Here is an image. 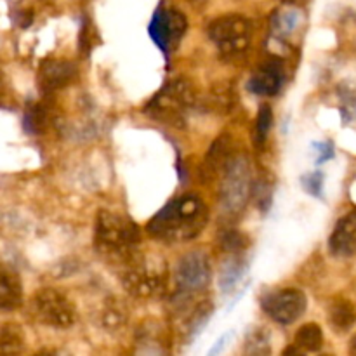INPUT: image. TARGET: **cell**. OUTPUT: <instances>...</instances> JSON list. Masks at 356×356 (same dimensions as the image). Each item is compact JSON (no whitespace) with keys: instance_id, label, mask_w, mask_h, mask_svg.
Segmentation results:
<instances>
[{"instance_id":"19","label":"cell","mask_w":356,"mask_h":356,"mask_svg":"<svg viewBox=\"0 0 356 356\" xmlns=\"http://www.w3.org/2000/svg\"><path fill=\"white\" fill-rule=\"evenodd\" d=\"M337 97H339V111L344 124L356 120V82L344 80L337 86Z\"/></svg>"},{"instance_id":"26","label":"cell","mask_w":356,"mask_h":356,"mask_svg":"<svg viewBox=\"0 0 356 356\" xmlns=\"http://www.w3.org/2000/svg\"><path fill=\"white\" fill-rule=\"evenodd\" d=\"M124 309L117 308V306H110V308L104 312V325L108 329H115V327H120L124 323Z\"/></svg>"},{"instance_id":"22","label":"cell","mask_w":356,"mask_h":356,"mask_svg":"<svg viewBox=\"0 0 356 356\" xmlns=\"http://www.w3.org/2000/svg\"><path fill=\"white\" fill-rule=\"evenodd\" d=\"M247 245H249V240L238 229H229V232H225V235H221L222 250L233 254V256L242 254L247 249Z\"/></svg>"},{"instance_id":"25","label":"cell","mask_w":356,"mask_h":356,"mask_svg":"<svg viewBox=\"0 0 356 356\" xmlns=\"http://www.w3.org/2000/svg\"><path fill=\"white\" fill-rule=\"evenodd\" d=\"M277 17L278 19L277 23H275V26H277V30L284 31V33H291V31H294L296 28H298L299 21H301V14H299L296 9H289L285 10V13H280Z\"/></svg>"},{"instance_id":"21","label":"cell","mask_w":356,"mask_h":356,"mask_svg":"<svg viewBox=\"0 0 356 356\" xmlns=\"http://www.w3.org/2000/svg\"><path fill=\"white\" fill-rule=\"evenodd\" d=\"M245 353L247 355H270V334L261 327L249 330L245 339Z\"/></svg>"},{"instance_id":"16","label":"cell","mask_w":356,"mask_h":356,"mask_svg":"<svg viewBox=\"0 0 356 356\" xmlns=\"http://www.w3.org/2000/svg\"><path fill=\"white\" fill-rule=\"evenodd\" d=\"M247 271V261L243 259L242 254H235V257L228 261L225 266L221 268V278H219V285L225 294H229L233 289L238 285L242 277Z\"/></svg>"},{"instance_id":"12","label":"cell","mask_w":356,"mask_h":356,"mask_svg":"<svg viewBox=\"0 0 356 356\" xmlns=\"http://www.w3.org/2000/svg\"><path fill=\"white\" fill-rule=\"evenodd\" d=\"M329 249L332 256L346 259L356 254V211L343 216L337 221L329 238Z\"/></svg>"},{"instance_id":"3","label":"cell","mask_w":356,"mask_h":356,"mask_svg":"<svg viewBox=\"0 0 356 356\" xmlns=\"http://www.w3.org/2000/svg\"><path fill=\"white\" fill-rule=\"evenodd\" d=\"M122 268V285L132 298L155 299L165 292L169 270L162 259L141 256L138 252Z\"/></svg>"},{"instance_id":"11","label":"cell","mask_w":356,"mask_h":356,"mask_svg":"<svg viewBox=\"0 0 356 356\" xmlns=\"http://www.w3.org/2000/svg\"><path fill=\"white\" fill-rule=\"evenodd\" d=\"M285 82V70L278 59L261 66L249 80V90L257 96H277Z\"/></svg>"},{"instance_id":"15","label":"cell","mask_w":356,"mask_h":356,"mask_svg":"<svg viewBox=\"0 0 356 356\" xmlns=\"http://www.w3.org/2000/svg\"><path fill=\"white\" fill-rule=\"evenodd\" d=\"M23 305V284L16 271L2 268L0 277V308L3 312H13Z\"/></svg>"},{"instance_id":"10","label":"cell","mask_w":356,"mask_h":356,"mask_svg":"<svg viewBox=\"0 0 356 356\" xmlns=\"http://www.w3.org/2000/svg\"><path fill=\"white\" fill-rule=\"evenodd\" d=\"M184 31H186V17H184V14L176 9H163V7H159L155 10L148 26V33L152 40L165 54H169L172 49L177 47Z\"/></svg>"},{"instance_id":"7","label":"cell","mask_w":356,"mask_h":356,"mask_svg":"<svg viewBox=\"0 0 356 356\" xmlns=\"http://www.w3.org/2000/svg\"><path fill=\"white\" fill-rule=\"evenodd\" d=\"M209 37L225 56H238L250 44V23L236 14L218 17L209 26Z\"/></svg>"},{"instance_id":"24","label":"cell","mask_w":356,"mask_h":356,"mask_svg":"<svg viewBox=\"0 0 356 356\" xmlns=\"http://www.w3.org/2000/svg\"><path fill=\"white\" fill-rule=\"evenodd\" d=\"M301 183L306 193H309L315 198H323V174L322 172L305 174V176L301 177Z\"/></svg>"},{"instance_id":"2","label":"cell","mask_w":356,"mask_h":356,"mask_svg":"<svg viewBox=\"0 0 356 356\" xmlns=\"http://www.w3.org/2000/svg\"><path fill=\"white\" fill-rule=\"evenodd\" d=\"M139 226L129 216L111 211H101L97 214L94 226V249L104 261L124 266L139 252Z\"/></svg>"},{"instance_id":"20","label":"cell","mask_w":356,"mask_h":356,"mask_svg":"<svg viewBox=\"0 0 356 356\" xmlns=\"http://www.w3.org/2000/svg\"><path fill=\"white\" fill-rule=\"evenodd\" d=\"M23 330L16 323H3L0 329V351L3 355H16L23 348Z\"/></svg>"},{"instance_id":"18","label":"cell","mask_w":356,"mask_h":356,"mask_svg":"<svg viewBox=\"0 0 356 356\" xmlns=\"http://www.w3.org/2000/svg\"><path fill=\"white\" fill-rule=\"evenodd\" d=\"M294 346H298L301 351H309L316 353L323 346V332L320 325L316 323H306L296 332Z\"/></svg>"},{"instance_id":"23","label":"cell","mask_w":356,"mask_h":356,"mask_svg":"<svg viewBox=\"0 0 356 356\" xmlns=\"http://www.w3.org/2000/svg\"><path fill=\"white\" fill-rule=\"evenodd\" d=\"M271 125H273V110H271L270 104H263L259 108V113H257V122H256V141L257 145H263L266 141L268 134L271 131Z\"/></svg>"},{"instance_id":"14","label":"cell","mask_w":356,"mask_h":356,"mask_svg":"<svg viewBox=\"0 0 356 356\" xmlns=\"http://www.w3.org/2000/svg\"><path fill=\"white\" fill-rule=\"evenodd\" d=\"M76 76V68L73 63L63 61V59H54V61H45L40 66V87L47 92L58 90L61 87L68 86Z\"/></svg>"},{"instance_id":"28","label":"cell","mask_w":356,"mask_h":356,"mask_svg":"<svg viewBox=\"0 0 356 356\" xmlns=\"http://www.w3.org/2000/svg\"><path fill=\"white\" fill-rule=\"evenodd\" d=\"M351 353L356 355V336L351 339Z\"/></svg>"},{"instance_id":"8","label":"cell","mask_w":356,"mask_h":356,"mask_svg":"<svg viewBox=\"0 0 356 356\" xmlns=\"http://www.w3.org/2000/svg\"><path fill=\"white\" fill-rule=\"evenodd\" d=\"M261 308L277 323L291 325L305 315L308 308V298L298 289H282L264 294L261 298Z\"/></svg>"},{"instance_id":"17","label":"cell","mask_w":356,"mask_h":356,"mask_svg":"<svg viewBox=\"0 0 356 356\" xmlns=\"http://www.w3.org/2000/svg\"><path fill=\"white\" fill-rule=\"evenodd\" d=\"M329 320L330 325L336 327L339 332H346L356 322V309L346 299H341V301L332 302L329 309Z\"/></svg>"},{"instance_id":"27","label":"cell","mask_w":356,"mask_h":356,"mask_svg":"<svg viewBox=\"0 0 356 356\" xmlns=\"http://www.w3.org/2000/svg\"><path fill=\"white\" fill-rule=\"evenodd\" d=\"M313 152H316V163H323L334 156V145L330 141L313 143Z\"/></svg>"},{"instance_id":"6","label":"cell","mask_w":356,"mask_h":356,"mask_svg":"<svg viewBox=\"0 0 356 356\" xmlns=\"http://www.w3.org/2000/svg\"><path fill=\"white\" fill-rule=\"evenodd\" d=\"M33 315L42 325L51 329H70L76 322L73 302L56 289H40L31 299Z\"/></svg>"},{"instance_id":"13","label":"cell","mask_w":356,"mask_h":356,"mask_svg":"<svg viewBox=\"0 0 356 356\" xmlns=\"http://www.w3.org/2000/svg\"><path fill=\"white\" fill-rule=\"evenodd\" d=\"M233 155H235L233 153V141L229 136L225 134L216 139L211 148H209L204 160V167H202V176H204V179L212 181L214 177L221 176L222 170L229 163V160L233 159Z\"/></svg>"},{"instance_id":"4","label":"cell","mask_w":356,"mask_h":356,"mask_svg":"<svg viewBox=\"0 0 356 356\" xmlns=\"http://www.w3.org/2000/svg\"><path fill=\"white\" fill-rule=\"evenodd\" d=\"M193 103L195 92L190 83L183 79H176L155 94V97L146 104L145 111L153 120L172 127H183Z\"/></svg>"},{"instance_id":"9","label":"cell","mask_w":356,"mask_h":356,"mask_svg":"<svg viewBox=\"0 0 356 356\" xmlns=\"http://www.w3.org/2000/svg\"><path fill=\"white\" fill-rule=\"evenodd\" d=\"M212 280V268L209 256L202 250H191L184 254L176 268V282L179 292L200 294Z\"/></svg>"},{"instance_id":"1","label":"cell","mask_w":356,"mask_h":356,"mask_svg":"<svg viewBox=\"0 0 356 356\" xmlns=\"http://www.w3.org/2000/svg\"><path fill=\"white\" fill-rule=\"evenodd\" d=\"M209 222V209L198 195H183L163 205L146 225L149 236L163 243L197 238Z\"/></svg>"},{"instance_id":"5","label":"cell","mask_w":356,"mask_h":356,"mask_svg":"<svg viewBox=\"0 0 356 356\" xmlns=\"http://www.w3.org/2000/svg\"><path fill=\"white\" fill-rule=\"evenodd\" d=\"M219 204L226 214H240L252 193V169L245 155H233L222 170Z\"/></svg>"}]
</instances>
